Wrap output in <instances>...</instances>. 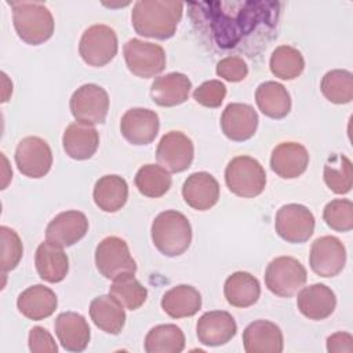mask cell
Segmentation results:
<instances>
[{
  "mask_svg": "<svg viewBox=\"0 0 353 353\" xmlns=\"http://www.w3.org/2000/svg\"><path fill=\"white\" fill-rule=\"evenodd\" d=\"M203 18H208L207 33L211 34L212 41L221 50L236 48L244 44L252 32H258L261 25L266 28L273 26L274 11L248 10V11H200Z\"/></svg>",
  "mask_w": 353,
  "mask_h": 353,
  "instance_id": "obj_1",
  "label": "cell"
},
{
  "mask_svg": "<svg viewBox=\"0 0 353 353\" xmlns=\"http://www.w3.org/2000/svg\"><path fill=\"white\" fill-rule=\"evenodd\" d=\"M183 3L174 0H139L131 11L134 30L143 36L165 40L175 34L182 18Z\"/></svg>",
  "mask_w": 353,
  "mask_h": 353,
  "instance_id": "obj_2",
  "label": "cell"
},
{
  "mask_svg": "<svg viewBox=\"0 0 353 353\" xmlns=\"http://www.w3.org/2000/svg\"><path fill=\"white\" fill-rule=\"evenodd\" d=\"M150 236L159 252L165 256H178L192 243V225L182 212L167 210L152 222Z\"/></svg>",
  "mask_w": 353,
  "mask_h": 353,
  "instance_id": "obj_3",
  "label": "cell"
},
{
  "mask_svg": "<svg viewBox=\"0 0 353 353\" xmlns=\"http://www.w3.org/2000/svg\"><path fill=\"white\" fill-rule=\"evenodd\" d=\"M12 22L18 37L30 46L47 41L54 33V17L48 7L39 1H11Z\"/></svg>",
  "mask_w": 353,
  "mask_h": 353,
  "instance_id": "obj_4",
  "label": "cell"
},
{
  "mask_svg": "<svg viewBox=\"0 0 353 353\" xmlns=\"http://www.w3.org/2000/svg\"><path fill=\"white\" fill-rule=\"evenodd\" d=\"M225 182L239 197H256L266 186V172L262 164L251 156H236L225 168Z\"/></svg>",
  "mask_w": 353,
  "mask_h": 353,
  "instance_id": "obj_5",
  "label": "cell"
},
{
  "mask_svg": "<svg viewBox=\"0 0 353 353\" xmlns=\"http://www.w3.org/2000/svg\"><path fill=\"white\" fill-rule=\"evenodd\" d=\"M305 266L294 256H277L272 259L265 270V284L268 290L281 298L295 295L306 283Z\"/></svg>",
  "mask_w": 353,
  "mask_h": 353,
  "instance_id": "obj_6",
  "label": "cell"
},
{
  "mask_svg": "<svg viewBox=\"0 0 353 353\" xmlns=\"http://www.w3.org/2000/svg\"><path fill=\"white\" fill-rule=\"evenodd\" d=\"M117 34L114 29L103 23L88 26L79 43V54L81 59L94 68L108 65L117 54Z\"/></svg>",
  "mask_w": 353,
  "mask_h": 353,
  "instance_id": "obj_7",
  "label": "cell"
},
{
  "mask_svg": "<svg viewBox=\"0 0 353 353\" xmlns=\"http://www.w3.org/2000/svg\"><path fill=\"white\" fill-rule=\"evenodd\" d=\"M123 54L128 70L142 79H150L160 74L165 69V51L160 44L130 39Z\"/></svg>",
  "mask_w": 353,
  "mask_h": 353,
  "instance_id": "obj_8",
  "label": "cell"
},
{
  "mask_svg": "<svg viewBox=\"0 0 353 353\" xmlns=\"http://www.w3.org/2000/svg\"><path fill=\"white\" fill-rule=\"evenodd\" d=\"M95 265L98 272L109 280L123 274L137 272V263L130 252L125 240L117 236H108L95 248Z\"/></svg>",
  "mask_w": 353,
  "mask_h": 353,
  "instance_id": "obj_9",
  "label": "cell"
},
{
  "mask_svg": "<svg viewBox=\"0 0 353 353\" xmlns=\"http://www.w3.org/2000/svg\"><path fill=\"white\" fill-rule=\"evenodd\" d=\"M69 109L76 121L91 125L102 124L109 110V95L98 84H83L72 94Z\"/></svg>",
  "mask_w": 353,
  "mask_h": 353,
  "instance_id": "obj_10",
  "label": "cell"
},
{
  "mask_svg": "<svg viewBox=\"0 0 353 353\" xmlns=\"http://www.w3.org/2000/svg\"><path fill=\"white\" fill-rule=\"evenodd\" d=\"M314 215L312 211L296 203L284 204L274 218L276 233L287 243L301 244L307 241L314 232Z\"/></svg>",
  "mask_w": 353,
  "mask_h": 353,
  "instance_id": "obj_11",
  "label": "cell"
},
{
  "mask_svg": "<svg viewBox=\"0 0 353 353\" xmlns=\"http://www.w3.org/2000/svg\"><path fill=\"white\" fill-rule=\"evenodd\" d=\"M15 164L25 176L43 178L52 165L50 145L40 137L22 138L15 149Z\"/></svg>",
  "mask_w": 353,
  "mask_h": 353,
  "instance_id": "obj_12",
  "label": "cell"
},
{
  "mask_svg": "<svg viewBox=\"0 0 353 353\" xmlns=\"http://www.w3.org/2000/svg\"><path fill=\"white\" fill-rule=\"evenodd\" d=\"M310 269L320 277H335L346 265V248L335 236H321L312 243Z\"/></svg>",
  "mask_w": 353,
  "mask_h": 353,
  "instance_id": "obj_13",
  "label": "cell"
},
{
  "mask_svg": "<svg viewBox=\"0 0 353 353\" xmlns=\"http://www.w3.org/2000/svg\"><path fill=\"white\" fill-rule=\"evenodd\" d=\"M194 157L192 139L182 131L165 132L156 149L159 164L168 172H182L188 170Z\"/></svg>",
  "mask_w": 353,
  "mask_h": 353,
  "instance_id": "obj_14",
  "label": "cell"
},
{
  "mask_svg": "<svg viewBox=\"0 0 353 353\" xmlns=\"http://www.w3.org/2000/svg\"><path fill=\"white\" fill-rule=\"evenodd\" d=\"M160 130V119L154 110L131 108L120 120V132L132 145H148L154 141Z\"/></svg>",
  "mask_w": 353,
  "mask_h": 353,
  "instance_id": "obj_15",
  "label": "cell"
},
{
  "mask_svg": "<svg viewBox=\"0 0 353 353\" xmlns=\"http://www.w3.org/2000/svg\"><path fill=\"white\" fill-rule=\"evenodd\" d=\"M258 121V113L251 105L232 102L221 114V130L230 141L243 142L255 135Z\"/></svg>",
  "mask_w": 353,
  "mask_h": 353,
  "instance_id": "obj_16",
  "label": "cell"
},
{
  "mask_svg": "<svg viewBox=\"0 0 353 353\" xmlns=\"http://www.w3.org/2000/svg\"><path fill=\"white\" fill-rule=\"evenodd\" d=\"M88 232L87 216L77 211L69 210L55 215L46 228V239L59 247H70L81 240Z\"/></svg>",
  "mask_w": 353,
  "mask_h": 353,
  "instance_id": "obj_17",
  "label": "cell"
},
{
  "mask_svg": "<svg viewBox=\"0 0 353 353\" xmlns=\"http://www.w3.org/2000/svg\"><path fill=\"white\" fill-rule=\"evenodd\" d=\"M237 332L233 316L225 310L205 312L196 323L199 342L205 346H222L232 341Z\"/></svg>",
  "mask_w": 353,
  "mask_h": 353,
  "instance_id": "obj_18",
  "label": "cell"
},
{
  "mask_svg": "<svg viewBox=\"0 0 353 353\" xmlns=\"http://www.w3.org/2000/svg\"><path fill=\"white\" fill-rule=\"evenodd\" d=\"M243 346L247 353H281L283 331L269 320H255L243 331Z\"/></svg>",
  "mask_w": 353,
  "mask_h": 353,
  "instance_id": "obj_19",
  "label": "cell"
},
{
  "mask_svg": "<svg viewBox=\"0 0 353 353\" xmlns=\"http://www.w3.org/2000/svg\"><path fill=\"white\" fill-rule=\"evenodd\" d=\"M309 165V153L302 143L281 142L270 154V168L283 179L301 176Z\"/></svg>",
  "mask_w": 353,
  "mask_h": 353,
  "instance_id": "obj_20",
  "label": "cell"
},
{
  "mask_svg": "<svg viewBox=\"0 0 353 353\" xmlns=\"http://www.w3.org/2000/svg\"><path fill=\"white\" fill-rule=\"evenodd\" d=\"M182 197L193 210L207 211L219 200V183L210 172H193L182 185Z\"/></svg>",
  "mask_w": 353,
  "mask_h": 353,
  "instance_id": "obj_21",
  "label": "cell"
},
{
  "mask_svg": "<svg viewBox=\"0 0 353 353\" xmlns=\"http://www.w3.org/2000/svg\"><path fill=\"white\" fill-rule=\"evenodd\" d=\"M55 335L68 352H83L90 342L91 330L80 313L76 312H62L57 316L54 321Z\"/></svg>",
  "mask_w": 353,
  "mask_h": 353,
  "instance_id": "obj_22",
  "label": "cell"
},
{
  "mask_svg": "<svg viewBox=\"0 0 353 353\" xmlns=\"http://www.w3.org/2000/svg\"><path fill=\"white\" fill-rule=\"evenodd\" d=\"M298 310L309 320H324L330 317L336 306L335 292L325 284L316 283L301 288L296 298Z\"/></svg>",
  "mask_w": 353,
  "mask_h": 353,
  "instance_id": "obj_23",
  "label": "cell"
},
{
  "mask_svg": "<svg viewBox=\"0 0 353 353\" xmlns=\"http://www.w3.org/2000/svg\"><path fill=\"white\" fill-rule=\"evenodd\" d=\"M62 146L70 159L88 160L99 146V134L94 125L74 121L65 128Z\"/></svg>",
  "mask_w": 353,
  "mask_h": 353,
  "instance_id": "obj_24",
  "label": "cell"
},
{
  "mask_svg": "<svg viewBox=\"0 0 353 353\" xmlns=\"http://www.w3.org/2000/svg\"><path fill=\"white\" fill-rule=\"evenodd\" d=\"M192 81L179 72H171L154 79L150 85V97L154 103L164 108H172L183 103L190 94Z\"/></svg>",
  "mask_w": 353,
  "mask_h": 353,
  "instance_id": "obj_25",
  "label": "cell"
},
{
  "mask_svg": "<svg viewBox=\"0 0 353 353\" xmlns=\"http://www.w3.org/2000/svg\"><path fill=\"white\" fill-rule=\"evenodd\" d=\"M57 306L58 298L55 292L43 284L28 287L19 294L17 299V307L19 313L34 321L50 317L55 312Z\"/></svg>",
  "mask_w": 353,
  "mask_h": 353,
  "instance_id": "obj_26",
  "label": "cell"
},
{
  "mask_svg": "<svg viewBox=\"0 0 353 353\" xmlns=\"http://www.w3.org/2000/svg\"><path fill=\"white\" fill-rule=\"evenodd\" d=\"M36 270L47 283L62 281L69 272V258L62 247L46 240L39 244L34 255Z\"/></svg>",
  "mask_w": 353,
  "mask_h": 353,
  "instance_id": "obj_27",
  "label": "cell"
},
{
  "mask_svg": "<svg viewBox=\"0 0 353 353\" xmlns=\"http://www.w3.org/2000/svg\"><path fill=\"white\" fill-rule=\"evenodd\" d=\"M90 317L103 332L119 335L125 324L124 306L110 294L99 295L90 303Z\"/></svg>",
  "mask_w": 353,
  "mask_h": 353,
  "instance_id": "obj_28",
  "label": "cell"
},
{
  "mask_svg": "<svg viewBox=\"0 0 353 353\" xmlns=\"http://www.w3.org/2000/svg\"><path fill=\"white\" fill-rule=\"evenodd\" d=\"M161 309L172 319L192 317L201 309V294L189 284H178L164 292Z\"/></svg>",
  "mask_w": 353,
  "mask_h": 353,
  "instance_id": "obj_29",
  "label": "cell"
},
{
  "mask_svg": "<svg viewBox=\"0 0 353 353\" xmlns=\"http://www.w3.org/2000/svg\"><path fill=\"white\" fill-rule=\"evenodd\" d=\"M92 199L99 210L105 212H116L127 203L128 185L120 175H103L94 185Z\"/></svg>",
  "mask_w": 353,
  "mask_h": 353,
  "instance_id": "obj_30",
  "label": "cell"
},
{
  "mask_svg": "<svg viewBox=\"0 0 353 353\" xmlns=\"http://www.w3.org/2000/svg\"><path fill=\"white\" fill-rule=\"evenodd\" d=\"M223 295L234 307H248L261 296L259 280L248 272H234L225 280Z\"/></svg>",
  "mask_w": 353,
  "mask_h": 353,
  "instance_id": "obj_31",
  "label": "cell"
},
{
  "mask_svg": "<svg viewBox=\"0 0 353 353\" xmlns=\"http://www.w3.org/2000/svg\"><path fill=\"white\" fill-rule=\"evenodd\" d=\"M258 109L268 117L280 120L291 110V97L287 88L277 81H263L255 90Z\"/></svg>",
  "mask_w": 353,
  "mask_h": 353,
  "instance_id": "obj_32",
  "label": "cell"
},
{
  "mask_svg": "<svg viewBox=\"0 0 353 353\" xmlns=\"http://www.w3.org/2000/svg\"><path fill=\"white\" fill-rule=\"evenodd\" d=\"M185 334L175 324H159L145 336L146 353H181L185 349Z\"/></svg>",
  "mask_w": 353,
  "mask_h": 353,
  "instance_id": "obj_33",
  "label": "cell"
},
{
  "mask_svg": "<svg viewBox=\"0 0 353 353\" xmlns=\"http://www.w3.org/2000/svg\"><path fill=\"white\" fill-rule=\"evenodd\" d=\"M135 186L141 194L152 199L164 196L172 183L170 172L159 164L142 165L134 178Z\"/></svg>",
  "mask_w": 353,
  "mask_h": 353,
  "instance_id": "obj_34",
  "label": "cell"
},
{
  "mask_svg": "<svg viewBox=\"0 0 353 353\" xmlns=\"http://www.w3.org/2000/svg\"><path fill=\"white\" fill-rule=\"evenodd\" d=\"M270 72L281 80H294L305 69V59L302 52L292 46H279L270 55Z\"/></svg>",
  "mask_w": 353,
  "mask_h": 353,
  "instance_id": "obj_35",
  "label": "cell"
},
{
  "mask_svg": "<svg viewBox=\"0 0 353 353\" xmlns=\"http://www.w3.org/2000/svg\"><path fill=\"white\" fill-rule=\"evenodd\" d=\"M109 294L128 310L139 309L148 298L146 287L135 279L134 273H123L114 277Z\"/></svg>",
  "mask_w": 353,
  "mask_h": 353,
  "instance_id": "obj_36",
  "label": "cell"
},
{
  "mask_svg": "<svg viewBox=\"0 0 353 353\" xmlns=\"http://www.w3.org/2000/svg\"><path fill=\"white\" fill-rule=\"evenodd\" d=\"M324 182L336 194H346L353 185L352 161L345 154H332L324 164Z\"/></svg>",
  "mask_w": 353,
  "mask_h": 353,
  "instance_id": "obj_37",
  "label": "cell"
},
{
  "mask_svg": "<svg viewBox=\"0 0 353 353\" xmlns=\"http://www.w3.org/2000/svg\"><path fill=\"white\" fill-rule=\"evenodd\" d=\"M320 90L332 103H349L353 99V74L345 69L328 70L321 79Z\"/></svg>",
  "mask_w": 353,
  "mask_h": 353,
  "instance_id": "obj_38",
  "label": "cell"
},
{
  "mask_svg": "<svg viewBox=\"0 0 353 353\" xmlns=\"http://www.w3.org/2000/svg\"><path fill=\"white\" fill-rule=\"evenodd\" d=\"M23 255V245L19 234L3 225L0 226V268L3 273L18 266Z\"/></svg>",
  "mask_w": 353,
  "mask_h": 353,
  "instance_id": "obj_39",
  "label": "cell"
},
{
  "mask_svg": "<svg viewBox=\"0 0 353 353\" xmlns=\"http://www.w3.org/2000/svg\"><path fill=\"white\" fill-rule=\"evenodd\" d=\"M323 219L335 232H350L353 229V203L349 199H334L325 204Z\"/></svg>",
  "mask_w": 353,
  "mask_h": 353,
  "instance_id": "obj_40",
  "label": "cell"
},
{
  "mask_svg": "<svg viewBox=\"0 0 353 353\" xmlns=\"http://www.w3.org/2000/svg\"><path fill=\"white\" fill-rule=\"evenodd\" d=\"M226 97V85L221 80H208L201 83L193 91V99L205 108H219Z\"/></svg>",
  "mask_w": 353,
  "mask_h": 353,
  "instance_id": "obj_41",
  "label": "cell"
},
{
  "mask_svg": "<svg viewBox=\"0 0 353 353\" xmlns=\"http://www.w3.org/2000/svg\"><path fill=\"white\" fill-rule=\"evenodd\" d=\"M216 74L226 81L237 83L247 77L248 66L247 62L237 55H229L218 61L216 63Z\"/></svg>",
  "mask_w": 353,
  "mask_h": 353,
  "instance_id": "obj_42",
  "label": "cell"
},
{
  "mask_svg": "<svg viewBox=\"0 0 353 353\" xmlns=\"http://www.w3.org/2000/svg\"><path fill=\"white\" fill-rule=\"evenodd\" d=\"M29 350L33 353H57L58 346L52 338V335L40 325L33 327L29 331Z\"/></svg>",
  "mask_w": 353,
  "mask_h": 353,
  "instance_id": "obj_43",
  "label": "cell"
},
{
  "mask_svg": "<svg viewBox=\"0 0 353 353\" xmlns=\"http://www.w3.org/2000/svg\"><path fill=\"white\" fill-rule=\"evenodd\" d=\"M327 350L330 353H352L353 352V336L349 332H335L327 338Z\"/></svg>",
  "mask_w": 353,
  "mask_h": 353,
  "instance_id": "obj_44",
  "label": "cell"
}]
</instances>
